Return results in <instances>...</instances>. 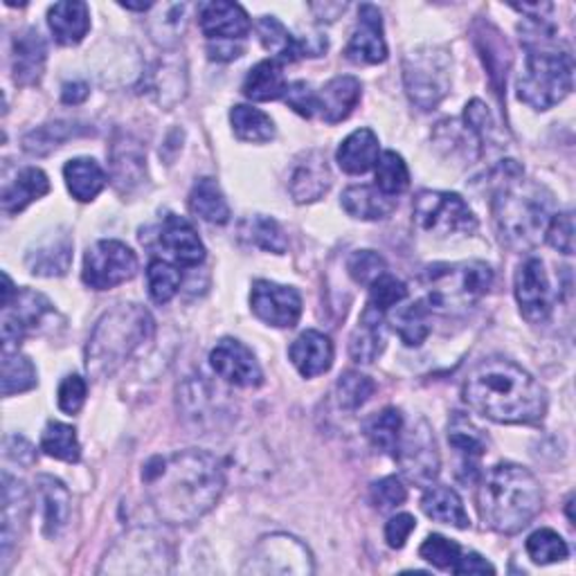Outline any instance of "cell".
I'll list each match as a JSON object with an SVG mask.
<instances>
[{"label": "cell", "instance_id": "6da1fadb", "mask_svg": "<svg viewBox=\"0 0 576 576\" xmlns=\"http://www.w3.org/2000/svg\"><path fill=\"white\" fill-rule=\"evenodd\" d=\"M146 497L167 525H191L214 509L225 475L212 452L187 448L153 457L142 471Z\"/></svg>", "mask_w": 576, "mask_h": 576}, {"label": "cell", "instance_id": "7a4b0ae2", "mask_svg": "<svg viewBox=\"0 0 576 576\" xmlns=\"http://www.w3.org/2000/svg\"><path fill=\"white\" fill-rule=\"evenodd\" d=\"M465 401L497 424H539L548 397L529 372L505 358L482 361L465 380Z\"/></svg>", "mask_w": 576, "mask_h": 576}, {"label": "cell", "instance_id": "3957f363", "mask_svg": "<svg viewBox=\"0 0 576 576\" xmlns=\"http://www.w3.org/2000/svg\"><path fill=\"white\" fill-rule=\"evenodd\" d=\"M497 183L493 195V219L503 242L516 250H531L545 239L554 212L550 189L525 180L514 161L495 169Z\"/></svg>", "mask_w": 576, "mask_h": 576}, {"label": "cell", "instance_id": "277c9868", "mask_svg": "<svg viewBox=\"0 0 576 576\" xmlns=\"http://www.w3.org/2000/svg\"><path fill=\"white\" fill-rule=\"evenodd\" d=\"M522 44L527 63L518 77V99L536 110H550L572 93V55L559 46L554 30L545 27V19L529 21L522 27Z\"/></svg>", "mask_w": 576, "mask_h": 576}, {"label": "cell", "instance_id": "5b68a950", "mask_svg": "<svg viewBox=\"0 0 576 576\" xmlns=\"http://www.w3.org/2000/svg\"><path fill=\"white\" fill-rule=\"evenodd\" d=\"M478 509L489 529L514 536L541 514L543 489L529 469L497 465L482 478Z\"/></svg>", "mask_w": 576, "mask_h": 576}, {"label": "cell", "instance_id": "8992f818", "mask_svg": "<svg viewBox=\"0 0 576 576\" xmlns=\"http://www.w3.org/2000/svg\"><path fill=\"white\" fill-rule=\"evenodd\" d=\"M153 318L140 304H118L95 325L89 348L86 369L102 380L118 372L144 342L153 338Z\"/></svg>", "mask_w": 576, "mask_h": 576}, {"label": "cell", "instance_id": "52a82bcc", "mask_svg": "<svg viewBox=\"0 0 576 576\" xmlns=\"http://www.w3.org/2000/svg\"><path fill=\"white\" fill-rule=\"evenodd\" d=\"M493 271L482 261L435 263L424 273V297L431 311L462 314L491 291Z\"/></svg>", "mask_w": 576, "mask_h": 576}, {"label": "cell", "instance_id": "ba28073f", "mask_svg": "<svg viewBox=\"0 0 576 576\" xmlns=\"http://www.w3.org/2000/svg\"><path fill=\"white\" fill-rule=\"evenodd\" d=\"M408 97L421 110H433L450 91V57L442 48H419L403 61Z\"/></svg>", "mask_w": 576, "mask_h": 576}, {"label": "cell", "instance_id": "9c48e42d", "mask_svg": "<svg viewBox=\"0 0 576 576\" xmlns=\"http://www.w3.org/2000/svg\"><path fill=\"white\" fill-rule=\"evenodd\" d=\"M172 567V548L163 536L149 529L127 533L108 552L102 574H165Z\"/></svg>", "mask_w": 576, "mask_h": 576}, {"label": "cell", "instance_id": "30bf717a", "mask_svg": "<svg viewBox=\"0 0 576 576\" xmlns=\"http://www.w3.org/2000/svg\"><path fill=\"white\" fill-rule=\"evenodd\" d=\"M416 225L435 237L473 235L478 219L467 201L450 191H421L414 199Z\"/></svg>", "mask_w": 576, "mask_h": 576}, {"label": "cell", "instance_id": "8fae6325", "mask_svg": "<svg viewBox=\"0 0 576 576\" xmlns=\"http://www.w3.org/2000/svg\"><path fill=\"white\" fill-rule=\"evenodd\" d=\"M138 273L136 252L122 244L104 239L89 248L84 257V282L95 291H108L129 282Z\"/></svg>", "mask_w": 576, "mask_h": 576}, {"label": "cell", "instance_id": "7c38bea8", "mask_svg": "<svg viewBox=\"0 0 576 576\" xmlns=\"http://www.w3.org/2000/svg\"><path fill=\"white\" fill-rule=\"evenodd\" d=\"M395 457L399 459L401 473L416 486H431L439 475V452L435 435L424 419L401 433Z\"/></svg>", "mask_w": 576, "mask_h": 576}, {"label": "cell", "instance_id": "4fadbf2b", "mask_svg": "<svg viewBox=\"0 0 576 576\" xmlns=\"http://www.w3.org/2000/svg\"><path fill=\"white\" fill-rule=\"evenodd\" d=\"M244 572L255 574H311V552L286 533L266 536L255 548Z\"/></svg>", "mask_w": 576, "mask_h": 576}, {"label": "cell", "instance_id": "5bb4252c", "mask_svg": "<svg viewBox=\"0 0 576 576\" xmlns=\"http://www.w3.org/2000/svg\"><path fill=\"white\" fill-rule=\"evenodd\" d=\"M516 299L520 314L531 325H543L550 320L554 311V293L550 286V278L545 263L536 257H529L520 263L516 271Z\"/></svg>", "mask_w": 576, "mask_h": 576}, {"label": "cell", "instance_id": "9a60e30c", "mask_svg": "<svg viewBox=\"0 0 576 576\" xmlns=\"http://www.w3.org/2000/svg\"><path fill=\"white\" fill-rule=\"evenodd\" d=\"M55 314L52 302L30 289H23L3 309V352H19L21 340L42 327Z\"/></svg>", "mask_w": 576, "mask_h": 576}, {"label": "cell", "instance_id": "2e32d148", "mask_svg": "<svg viewBox=\"0 0 576 576\" xmlns=\"http://www.w3.org/2000/svg\"><path fill=\"white\" fill-rule=\"evenodd\" d=\"M252 314L271 327L291 329L302 316V297L293 286L257 280L250 293Z\"/></svg>", "mask_w": 576, "mask_h": 576}, {"label": "cell", "instance_id": "e0dca14e", "mask_svg": "<svg viewBox=\"0 0 576 576\" xmlns=\"http://www.w3.org/2000/svg\"><path fill=\"white\" fill-rule=\"evenodd\" d=\"M212 369L237 388H257L263 383V372L255 354L244 342L235 338H223L210 354Z\"/></svg>", "mask_w": 576, "mask_h": 576}, {"label": "cell", "instance_id": "ac0fdd59", "mask_svg": "<svg viewBox=\"0 0 576 576\" xmlns=\"http://www.w3.org/2000/svg\"><path fill=\"white\" fill-rule=\"evenodd\" d=\"M331 187V169L327 156L318 149L302 153L289 176V191L295 203H314Z\"/></svg>", "mask_w": 576, "mask_h": 576}, {"label": "cell", "instance_id": "d6986e66", "mask_svg": "<svg viewBox=\"0 0 576 576\" xmlns=\"http://www.w3.org/2000/svg\"><path fill=\"white\" fill-rule=\"evenodd\" d=\"M261 46L278 61H297L299 57H320L327 50V38H297L275 16H261L257 23Z\"/></svg>", "mask_w": 576, "mask_h": 576}, {"label": "cell", "instance_id": "ffe728a7", "mask_svg": "<svg viewBox=\"0 0 576 576\" xmlns=\"http://www.w3.org/2000/svg\"><path fill=\"white\" fill-rule=\"evenodd\" d=\"M448 442L459 455V471L457 478L462 482H475L480 478V459L486 452V439L473 421L462 414L455 412L450 424H448Z\"/></svg>", "mask_w": 576, "mask_h": 576}, {"label": "cell", "instance_id": "44dd1931", "mask_svg": "<svg viewBox=\"0 0 576 576\" xmlns=\"http://www.w3.org/2000/svg\"><path fill=\"white\" fill-rule=\"evenodd\" d=\"M350 61L354 63H383L388 59V44L383 36V19L378 8L361 5L358 25L350 38V46L344 50Z\"/></svg>", "mask_w": 576, "mask_h": 576}, {"label": "cell", "instance_id": "7402d4cb", "mask_svg": "<svg viewBox=\"0 0 576 576\" xmlns=\"http://www.w3.org/2000/svg\"><path fill=\"white\" fill-rule=\"evenodd\" d=\"M199 23L210 42H242L250 32L246 10L237 3H223V0L201 5Z\"/></svg>", "mask_w": 576, "mask_h": 576}, {"label": "cell", "instance_id": "603a6c76", "mask_svg": "<svg viewBox=\"0 0 576 576\" xmlns=\"http://www.w3.org/2000/svg\"><path fill=\"white\" fill-rule=\"evenodd\" d=\"M158 244L180 266H199L205 259V246L199 239L197 230L183 216L167 214L158 230Z\"/></svg>", "mask_w": 576, "mask_h": 576}, {"label": "cell", "instance_id": "cb8c5ba5", "mask_svg": "<svg viewBox=\"0 0 576 576\" xmlns=\"http://www.w3.org/2000/svg\"><path fill=\"white\" fill-rule=\"evenodd\" d=\"M361 95L363 86L356 77H333L320 93H316V113H320L327 125H338L350 118L361 102Z\"/></svg>", "mask_w": 576, "mask_h": 576}, {"label": "cell", "instance_id": "d4e9b609", "mask_svg": "<svg viewBox=\"0 0 576 576\" xmlns=\"http://www.w3.org/2000/svg\"><path fill=\"white\" fill-rule=\"evenodd\" d=\"M46 61H48V48L42 32L25 30L21 36L14 38L12 70H14V82L19 86H34L38 80H42Z\"/></svg>", "mask_w": 576, "mask_h": 576}, {"label": "cell", "instance_id": "484cf974", "mask_svg": "<svg viewBox=\"0 0 576 576\" xmlns=\"http://www.w3.org/2000/svg\"><path fill=\"white\" fill-rule=\"evenodd\" d=\"M289 356L295 369L304 378H314L331 369L333 365V342L329 336L320 331H304L289 350Z\"/></svg>", "mask_w": 576, "mask_h": 576}, {"label": "cell", "instance_id": "4316f807", "mask_svg": "<svg viewBox=\"0 0 576 576\" xmlns=\"http://www.w3.org/2000/svg\"><path fill=\"white\" fill-rule=\"evenodd\" d=\"M146 158L144 149L138 140L125 136L115 140L110 151V169H113V183L120 191L136 189L144 176H146Z\"/></svg>", "mask_w": 576, "mask_h": 576}, {"label": "cell", "instance_id": "83f0119b", "mask_svg": "<svg viewBox=\"0 0 576 576\" xmlns=\"http://www.w3.org/2000/svg\"><path fill=\"white\" fill-rule=\"evenodd\" d=\"M475 44L482 55V61L491 74V84L495 93H503L507 84V70L512 66V50L503 34L497 32L491 23H480V30L475 32Z\"/></svg>", "mask_w": 576, "mask_h": 576}, {"label": "cell", "instance_id": "f1b7e54d", "mask_svg": "<svg viewBox=\"0 0 576 576\" xmlns=\"http://www.w3.org/2000/svg\"><path fill=\"white\" fill-rule=\"evenodd\" d=\"M48 23L61 46H77L80 42H84V36L91 30L89 5L80 3V0L57 3L48 12Z\"/></svg>", "mask_w": 576, "mask_h": 576}, {"label": "cell", "instance_id": "f546056e", "mask_svg": "<svg viewBox=\"0 0 576 576\" xmlns=\"http://www.w3.org/2000/svg\"><path fill=\"white\" fill-rule=\"evenodd\" d=\"M344 212L354 219L361 221H380V219H388L395 208H397V199L383 195V191L374 185H354L348 187L342 191V199H340Z\"/></svg>", "mask_w": 576, "mask_h": 576}, {"label": "cell", "instance_id": "4dcf8cb0", "mask_svg": "<svg viewBox=\"0 0 576 576\" xmlns=\"http://www.w3.org/2000/svg\"><path fill=\"white\" fill-rule=\"evenodd\" d=\"M27 491L10 473H3V556L12 552L27 518Z\"/></svg>", "mask_w": 576, "mask_h": 576}, {"label": "cell", "instance_id": "1f68e13d", "mask_svg": "<svg viewBox=\"0 0 576 576\" xmlns=\"http://www.w3.org/2000/svg\"><path fill=\"white\" fill-rule=\"evenodd\" d=\"M72 261V242L68 235L50 237L48 242L38 244L27 255L30 273L38 278H61L68 273Z\"/></svg>", "mask_w": 576, "mask_h": 576}, {"label": "cell", "instance_id": "d6a6232c", "mask_svg": "<svg viewBox=\"0 0 576 576\" xmlns=\"http://www.w3.org/2000/svg\"><path fill=\"white\" fill-rule=\"evenodd\" d=\"M338 165L348 174H365L378 163V138L372 129H358L344 140L336 153Z\"/></svg>", "mask_w": 576, "mask_h": 576}, {"label": "cell", "instance_id": "836d02e7", "mask_svg": "<svg viewBox=\"0 0 576 576\" xmlns=\"http://www.w3.org/2000/svg\"><path fill=\"white\" fill-rule=\"evenodd\" d=\"M36 493H38V503H42L44 529L48 536H57L66 527L70 516V493L59 480L50 475L38 478Z\"/></svg>", "mask_w": 576, "mask_h": 576}, {"label": "cell", "instance_id": "e575fe53", "mask_svg": "<svg viewBox=\"0 0 576 576\" xmlns=\"http://www.w3.org/2000/svg\"><path fill=\"white\" fill-rule=\"evenodd\" d=\"M286 80H284V68L278 59H266L259 61L246 77L244 82V95L252 102H273L284 97L286 93Z\"/></svg>", "mask_w": 576, "mask_h": 576}, {"label": "cell", "instance_id": "d590c367", "mask_svg": "<svg viewBox=\"0 0 576 576\" xmlns=\"http://www.w3.org/2000/svg\"><path fill=\"white\" fill-rule=\"evenodd\" d=\"M48 191H50L48 176L42 169L27 167L14 178L12 185L5 187V191H3V210L8 214H19L30 203L46 197Z\"/></svg>", "mask_w": 576, "mask_h": 576}, {"label": "cell", "instance_id": "8d00e7d4", "mask_svg": "<svg viewBox=\"0 0 576 576\" xmlns=\"http://www.w3.org/2000/svg\"><path fill=\"white\" fill-rule=\"evenodd\" d=\"M424 514L437 522L452 525L457 529H469L471 520L465 509L462 497H459L450 486H433L426 491L424 501H421Z\"/></svg>", "mask_w": 576, "mask_h": 576}, {"label": "cell", "instance_id": "74e56055", "mask_svg": "<svg viewBox=\"0 0 576 576\" xmlns=\"http://www.w3.org/2000/svg\"><path fill=\"white\" fill-rule=\"evenodd\" d=\"M383 342H386V336H383V314L374 311L372 306H365L358 327L352 333V358L363 365L374 363L383 352Z\"/></svg>", "mask_w": 576, "mask_h": 576}, {"label": "cell", "instance_id": "f35d334b", "mask_svg": "<svg viewBox=\"0 0 576 576\" xmlns=\"http://www.w3.org/2000/svg\"><path fill=\"white\" fill-rule=\"evenodd\" d=\"M63 178H66L70 195L82 203L93 201L106 185V174L93 158L70 161L63 167Z\"/></svg>", "mask_w": 576, "mask_h": 576}, {"label": "cell", "instance_id": "ab89813d", "mask_svg": "<svg viewBox=\"0 0 576 576\" xmlns=\"http://www.w3.org/2000/svg\"><path fill=\"white\" fill-rule=\"evenodd\" d=\"M189 208L199 219L223 225L230 221V205L214 178H201L189 195Z\"/></svg>", "mask_w": 576, "mask_h": 576}, {"label": "cell", "instance_id": "60d3db41", "mask_svg": "<svg viewBox=\"0 0 576 576\" xmlns=\"http://www.w3.org/2000/svg\"><path fill=\"white\" fill-rule=\"evenodd\" d=\"M230 122H233L235 136L244 142L263 144L275 138V122L271 120V115H266L259 108L244 106V104L235 106L233 110H230Z\"/></svg>", "mask_w": 576, "mask_h": 576}, {"label": "cell", "instance_id": "b9f144b4", "mask_svg": "<svg viewBox=\"0 0 576 576\" xmlns=\"http://www.w3.org/2000/svg\"><path fill=\"white\" fill-rule=\"evenodd\" d=\"M431 306L426 304V299H416L403 309L397 311V316L392 318L395 331L399 333V338L408 344V348H419L421 342H424L431 333Z\"/></svg>", "mask_w": 576, "mask_h": 576}, {"label": "cell", "instance_id": "7bdbcfd3", "mask_svg": "<svg viewBox=\"0 0 576 576\" xmlns=\"http://www.w3.org/2000/svg\"><path fill=\"white\" fill-rule=\"evenodd\" d=\"M401 433H403V416L397 408L380 410L367 421V426H365V435L369 444L386 455L397 452Z\"/></svg>", "mask_w": 576, "mask_h": 576}, {"label": "cell", "instance_id": "ee69618b", "mask_svg": "<svg viewBox=\"0 0 576 576\" xmlns=\"http://www.w3.org/2000/svg\"><path fill=\"white\" fill-rule=\"evenodd\" d=\"M242 237L266 250V252H275V255H284L286 252V237H284V230L280 227V223L271 216H248L244 223H242Z\"/></svg>", "mask_w": 576, "mask_h": 576}, {"label": "cell", "instance_id": "f6af8a7d", "mask_svg": "<svg viewBox=\"0 0 576 576\" xmlns=\"http://www.w3.org/2000/svg\"><path fill=\"white\" fill-rule=\"evenodd\" d=\"M42 450L61 462H80L82 446L77 439V431L72 426L59 424V421H50L42 437Z\"/></svg>", "mask_w": 576, "mask_h": 576}, {"label": "cell", "instance_id": "bcb514c9", "mask_svg": "<svg viewBox=\"0 0 576 576\" xmlns=\"http://www.w3.org/2000/svg\"><path fill=\"white\" fill-rule=\"evenodd\" d=\"M36 367L19 352H3V397H14L36 388Z\"/></svg>", "mask_w": 576, "mask_h": 576}, {"label": "cell", "instance_id": "7dc6e473", "mask_svg": "<svg viewBox=\"0 0 576 576\" xmlns=\"http://www.w3.org/2000/svg\"><path fill=\"white\" fill-rule=\"evenodd\" d=\"M410 185V174L403 158L395 151H386L376 163V187L388 197H399Z\"/></svg>", "mask_w": 576, "mask_h": 576}, {"label": "cell", "instance_id": "c3c4849f", "mask_svg": "<svg viewBox=\"0 0 576 576\" xmlns=\"http://www.w3.org/2000/svg\"><path fill=\"white\" fill-rule=\"evenodd\" d=\"M180 271L176 266L163 259H153L146 268V284H149V295L156 304H167L174 299V295L180 289Z\"/></svg>", "mask_w": 576, "mask_h": 576}, {"label": "cell", "instance_id": "681fc988", "mask_svg": "<svg viewBox=\"0 0 576 576\" xmlns=\"http://www.w3.org/2000/svg\"><path fill=\"white\" fill-rule=\"evenodd\" d=\"M527 554L533 563L550 565V563L565 561L569 550H567V543L554 529H539L527 539Z\"/></svg>", "mask_w": 576, "mask_h": 576}, {"label": "cell", "instance_id": "f907efd6", "mask_svg": "<svg viewBox=\"0 0 576 576\" xmlns=\"http://www.w3.org/2000/svg\"><path fill=\"white\" fill-rule=\"evenodd\" d=\"M435 140L439 146H448L450 149V156L452 153H465V156L471 161L478 156V146L482 144L480 136L465 122V125H457V122H442Z\"/></svg>", "mask_w": 576, "mask_h": 576}, {"label": "cell", "instance_id": "816d5d0a", "mask_svg": "<svg viewBox=\"0 0 576 576\" xmlns=\"http://www.w3.org/2000/svg\"><path fill=\"white\" fill-rule=\"evenodd\" d=\"M338 403L344 410H358L369 401L376 390V383L361 372H344L338 380Z\"/></svg>", "mask_w": 576, "mask_h": 576}, {"label": "cell", "instance_id": "f5cc1de1", "mask_svg": "<svg viewBox=\"0 0 576 576\" xmlns=\"http://www.w3.org/2000/svg\"><path fill=\"white\" fill-rule=\"evenodd\" d=\"M74 136V127L66 122H55V125H44L34 131H30L23 138V149L32 156H48V153L57 146H61L68 138Z\"/></svg>", "mask_w": 576, "mask_h": 576}, {"label": "cell", "instance_id": "db71d44e", "mask_svg": "<svg viewBox=\"0 0 576 576\" xmlns=\"http://www.w3.org/2000/svg\"><path fill=\"white\" fill-rule=\"evenodd\" d=\"M405 297H408V286L401 280H397V278L386 273V275H380L369 286V302H367V306H372L374 311L386 316L392 309V306L401 304Z\"/></svg>", "mask_w": 576, "mask_h": 576}, {"label": "cell", "instance_id": "11a10c76", "mask_svg": "<svg viewBox=\"0 0 576 576\" xmlns=\"http://www.w3.org/2000/svg\"><path fill=\"white\" fill-rule=\"evenodd\" d=\"M348 271L354 282L363 286H372L380 275L388 273V263L374 250H358L350 257Z\"/></svg>", "mask_w": 576, "mask_h": 576}, {"label": "cell", "instance_id": "9f6ffc18", "mask_svg": "<svg viewBox=\"0 0 576 576\" xmlns=\"http://www.w3.org/2000/svg\"><path fill=\"white\" fill-rule=\"evenodd\" d=\"M419 556L439 569H452L459 556H462V548H459L455 541L444 539L439 533H433L424 541V545L419 548Z\"/></svg>", "mask_w": 576, "mask_h": 576}, {"label": "cell", "instance_id": "6f0895ef", "mask_svg": "<svg viewBox=\"0 0 576 576\" xmlns=\"http://www.w3.org/2000/svg\"><path fill=\"white\" fill-rule=\"evenodd\" d=\"M405 497H408V491L403 482L395 475L383 478L372 484V503L378 512H390V509L401 507L405 503Z\"/></svg>", "mask_w": 576, "mask_h": 576}, {"label": "cell", "instance_id": "680465c9", "mask_svg": "<svg viewBox=\"0 0 576 576\" xmlns=\"http://www.w3.org/2000/svg\"><path fill=\"white\" fill-rule=\"evenodd\" d=\"M552 248H556L563 255L574 252V216L572 212H556L548 225L545 233Z\"/></svg>", "mask_w": 576, "mask_h": 576}, {"label": "cell", "instance_id": "91938a15", "mask_svg": "<svg viewBox=\"0 0 576 576\" xmlns=\"http://www.w3.org/2000/svg\"><path fill=\"white\" fill-rule=\"evenodd\" d=\"M84 401H86V380L77 374L66 376L59 386V408L66 414H74L82 410Z\"/></svg>", "mask_w": 576, "mask_h": 576}, {"label": "cell", "instance_id": "94428289", "mask_svg": "<svg viewBox=\"0 0 576 576\" xmlns=\"http://www.w3.org/2000/svg\"><path fill=\"white\" fill-rule=\"evenodd\" d=\"M286 97V104L299 113L302 118H314L316 115V93L311 91V86L306 82H295L286 89L284 93Z\"/></svg>", "mask_w": 576, "mask_h": 576}, {"label": "cell", "instance_id": "6125c7cd", "mask_svg": "<svg viewBox=\"0 0 576 576\" xmlns=\"http://www.w3.org/2000/svg\"><path fill=\"white\" fill-rule=\"evenodd\" d=\"M414 527H416V520L410 514H399V516L390 518L388 525H386V541H388V545L392 550H401L405 545V541H408V536L414 531Z\"/></svg>", "mask_w": 576, "mask_h": 576}, {"label": "cell", "instance_id": "be15d7a7", "mask_svg": "<svg viewBox=\"0 0 576 576\" xmlns=\"http://www.w3.org/2000/svg\"><path fill=\"white\" fill-rule=\"evenodd\" d=\"M452 574H495V567L480 554L469 552L459 556V561L455 563V567L450 569Z\"/></svg>", "mask_w": 576, "mask_h": 576}, {"label": "cell", "instance_id": "e7e4bbea", "mask_svg": "<svg viewBox=\"0 0 576 576\" xmlns=\"http://www.w3.org/2000/svg\"><path fill=\"white\" fill-rule=\"evenodd\" d=\"M244 48L237 46L235 42H210L208 46V55L212 61H233L237 57H242Z\"/></svg>", "mask_w": 576, "mask_h": 576}, {"label": "cell", "instance_id": "03108f58", "mask_svg": "<svg viewBox=\"0 0 576 576\" xmlns=\"http://www.w3.org/2000/svg\"><path fill=\"white\" fill-rule=\"evenodd\" d=\"M89 95H91V91L84 82H68L61 91V99L66 104H82Z\"/></svg>", "mask_w": 576, "mask_h": 576}, {"label": "cell", "instance_id": "003e7915", "mask_svg": "<svg viewBox=\"0 0 576 576\" xmlns=\"http://www.w3.org/2000/svg\"><path fill=\"white\" fill-rule=\"evenodd\" d=\"M125 10H133V12H146L153 8V3H120Z\"/></svg>", "mask_w": 576, "mask_h": 576}]
</instances>
